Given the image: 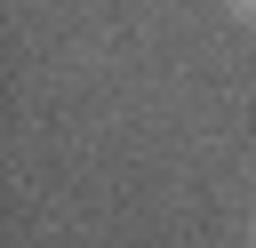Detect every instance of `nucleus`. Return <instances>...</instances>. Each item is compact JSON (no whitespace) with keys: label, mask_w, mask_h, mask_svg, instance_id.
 Returning <instances> with one entry per match:
<instances>
[{"label":"nucleus","mask_w":256,"mask_h":248,"mask_svg":"<svg viewBox=\"0 0 256 248\" xmlns=\"http://www.w3.org/2000/svg\"><path fill=\"white\" fill-rule=\"evenodd\" d=\"M232 16H240V24H256V0H232Z\"/></svg>","instance_id":"1"}]
</instances>
